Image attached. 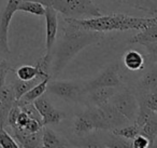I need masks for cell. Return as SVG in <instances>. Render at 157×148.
Listing matches in <instances>:
<instances>
[{"instance_id":"19","label":"cell","mask_w":157,"mask_h":148,"mask_svg":"<svg viewBox=\"0 0 157 148\" xmlns=\"http://www.w3.org/2000/svg\"><path fill=\"white\" fill-rule=\"evenodd\" d=\"M112 134L115 135V136H121V137H124L126 139H131L135 138L137 135L140 134L139 132V128L136 125L135 123L132 124H126L124 126H121V128H116V129H113L111 131Z\"/></svg>"},{"instance_id":"11","label":"cell","mask_w":157,"mask_h":148,"mask_svg":"<svg viewBox=\"0 0 157 148\" xmlns=\"http://www.w3.org/2000/svg\"><path fill=\"white\" fill-rule=\"evenodd\" d=\"M116 87H98L87 91L88 100L92 103V106H102L109 103L110 98L117 92Z\"/></svg>"},{"instance_id":"29","label":"cell","mask_w":157,"mask_h":148,"mask_svg":"<svg viewBox=\"0 0 157 148\" xmlns=\"http://www.w3.org/2000/svg\"><path fill=\"white\" fill-rule=\"evenodd\" d=\"M42 123L40 121H37L35 119H29L28 122L26 123V125L24 126V130L28 133H35V132H38L42 129Z\"/></svg>"},{"instance_id":"18","label":"cell","mask_w":157,"mask_h":148,"mask_svg":"<svg viewBox=\"0 0 157 148\" xmlns=\"http://www.w3.org/2000/svg\"><path fill=\"white\" fill-rule=\"evenodd\" d=\"M51 78H44L42 79L41 81L37 83L36 85H33L29 91H27L24 95L22 96V100L27 101V102H33L37 97L41 96L42 94H44V92L46 91V85H48V82ZM20 100V98H18Z\"/></svg>"},{"instance_id":"5","label":"cell","mask_w":157,"mask_h":148,"mask_svg":"<svg viewBox=\"0 0 157 148\" xmlns=\"http://www.w3.org/2000/svg\"><path fill=\"white\" fill-rule=\"evenodd\" d=\"M46 90L58 97L72 102H78L85 94L84 84H78L74 81H52L50 79Z\"/></svg>"},{"instance_id":"17","label":"cell","mask_w":157,"mask_h":148,"mask_svg":"<svg viewBox=\"0 0 157 148\" xmlns=\"http://www.w3.org/2000/svg\"><path fill=\"white\" fill-rule=\"evenodd\" d=\"M17 11L27 12V13L37 16H43L45 13V7L42 3L33 1V0H22L18 5Z\"/></svg>"},{"instance_id":"27","label":"cell","mask_w":157,"mask_h":148,"mask_svg":"<svg viewBox=\"0 0 157 148\" xmlns=\"http://www.w3.org/2000/svg\"><path fill=\"white\" fill-rule=\"evenodd\" d=\"M115 136V135H114ZM107 147H127V148H132L131 146V141L126 139L124 137L115 136L114 139H111L109 143L105 144Z\"/></svg>"},{"instance_id":"9","label":"cell","mask_w":157,"mask_h":148,"mask_svg":"<svg viewBox=\"0 0 157 148\" xmlns=\"http://www.w3.org/2000/svg\"><path fill=\"white\" fill-rule=\"evenodd\" d=\"M45 53H51L55 46L58 33V15L51 7H45Z\"/></svg>"},{"instance_id":"22","label":"cell","mask_w":157,"mask_h":148,"mask_svg":"<svg viewBox=\"0 0 157 148\" xmlns=\"http://www.w3.org/2000/svg\"><path fill=\"white\" fill-rule=\"evenodd\" d=\"M138 103L157 113V91L142 92L141 101H138Z\"/></svg>"},{"instance_id":"26","label":"cell","mask_w":157,"mask_h":148,"mask_svg":"<svg viewBox=\"0 0 157 148\" xmlns=\"http://www.w3.org/2000/svg\"><path fill=\"white\" fill-rule=\"evenodd\" d=\"M12 70V67L7 60L0 59V88L3 84H6V79L10 72Z\"/></svg>"},{"instance_id":"23","label":"cell","mask_w":157,"mask_h":148,"mask_svg":"<svg viewBox=\"0 0 157 148\" xmlns=\"http://www.w3.org/2000/svg\"><path fill=\"white\" fill-rule=\"evenodd\" d=\"M16 76L21 80H31V79L38 77V70L35 66L31 65H23L15 70ZM42 80V79H41Z\"/></svg>"},{"instance_id":"4","label":"cell","mask_w":157,"mask_h":148,"mask_svg":"<svg viewBox=\"0 0 157 148\" xmlns=\"http://www.w3.org/2000/svg\"><path fill=\"white\" fill-rule=\"evenodd\" d=\"M109 103H111L130 123L135 122L139 109V103L137 96L128 88L117 90V92L110 98Z\"/></svg>"},{"instance_id":"8","label":"cell","mask_w":157,"mask_h":148,"mask_svg":"<svg viewBox=\"0 0 157 148\" xmlns=\"http://www.w3.org/2000/svg\"><path fill=\"white\" fill-rule=\"evenodd\" d=\"M129 43L140 44L146 48L152 57L153 62H156L157 57V24H154L150 27L141 29L137 35H135L130 40Z\"/></svg>"},{"instance_id":"14","label":"cell","mask_w":157,"mask_h":148,"mask_svg":"<svg viewBox=\"0 0 157 148\" xmlns=\"http://www.w3.org/2000/svg\"><path fill=\"white\" fill-rule=\"evenodd\" d=\"M123 63L125 67L132 72H137L143 68L144 57L140 52L136 50H129L123 56Z\"/></svg>"},{"instance_id":"2","label":"cell","mask_w":157,"mask_h":148,"mask_svg":"<svg viewBox=\"0 0 157 148\" xmlns=\"http://www.w3.org/2000/svg\"><path fill=\"white\" fill-rule=\"evenodd\" d=\"M74 25L88 31L109 33V31H141L146 27L157 24L155 15L152 18H137L122 13H113L109 15H100L97 18L75 20L69 18Z\"/></svg>"},{"instance_id":"13","label":"cell","mask_w":157,"mask_h":148,"mask_svg":"<svg viewBox=\"0 0 157 148\" xmlns=\"http://www.w3.org/2000/svg\"><path fill=\"white\" fill-rule=\"evenodd\" d=\"M73 131L76 135H83L95 131L94 124H93L92 120H90L88 113H86V110L76 115L73 122Z\"/></svg>"},{"instance_id":"6","label":"cell","mask_w":157,"mask_h":148,"mask_svg":"<svg viewBox=\"0 0 157 148\" xmlns=\"http://www.w3.org/2000/svg\"><path fill=\"white\" fill-rule=\"evenodd\" d=\"M123 84L122 76L120 72V66L118 64L114 63L108 66L105 69H103L98 76L88 83L84 84L85 93L87 91L98 87H116L121 88Z\"/></svg>"},{"instance_id":"7","label":"cell","mask_w":157,"mask_h":148,"mask_svg":"<svg viewBox=\"0 0 157 148\" xmlns=\"http://www.w3.org/2000/svg\"><path fill=\"white\" fill-rule=\"evenodd\" d=\"M22 0H8L6 8L0 14V51L9 54V27L14 13L17 11L18 5Z\"/></svg>"},{"instance_id":"1","label":"cell","mask_w":157,"mask_h":148,"mask_svg":"<svg viewBox=\"0 0 157 148\" xmlns=\"http://www.w3.org/2000/svg\"><path fill=\"white\" fill-rule=\"evenodd\" d=\"M57 43L54 53H52L51 74L58 75L63 70L68 63L84 48L97 44L105 38V34L88 31L74 25L69 18H63L58 21Z\"/></svg>"},{"instance_id":"20","label":"cell","mask_w":157,"mask_h":148,"mask_svg":"<svg viewBox=\"0 0 157 148\" xmlns=\"http://www.w3.org/2000/svg\"><path fill=\"white\" fill-rule=\"evenodd\" d=\"M142 92H151V91H157V75L156 70L152 69L142 77L140 81Z\"/></svg>"},{"instance_id":"21","label":"cell","mask_w":157,"mask_h":148,"mask_svg":"<svg viewBox=\"0 0 157 148\" xmlns=\"http://www.w3.org/2000/svg\"><path fill=\"white\" fill-rule=\"evenodd\" d=\"M33 103L36 108H37V110L39 111V113L41 115L42 118L48 116V113H51L55 109V107L52 105V103L48 100V96L43 95V94H42L41 96H39V97L36 98Z\"/></svg>"},{"instance_id":"3","label":"cell","mask_w":157,"mask_h":148,"mask_svg":"<svg viewBox=\"0 0 157 148\" xmlns=\"http://www.w3.org/2000/svg\"><path fill=\"white\" fill-rule=\"evenodd\" d=\"M44 7H51L65 18L83 20L102 15V11L94 0H33Z\"/></svg>"},{"instance_id":"31","label":"cell","mask_w":157,"mask_h":148,"mask_svg":"<svg viewBox=\"0 0 157 148\" xmlns=\"http://www.w3.org/2000/svg\"><path fill=\"white\" fill-rule=\"evenodd\" d=\"M1 110H2V105H1V102H0V113H1Z\"/></svg>"},{"instance_id":"10","label":"cell","mask_w":157,"mask_h":148,"mask_svg":"<svg viewBox=\"0 0 157 148\" xmlns=\"http://www.w3.org/2000/svg\"><path fill=\"white\" fill-rule=\"evenodd\" d=\"M0 102L2 105V110L0 113V128H5L8 113L16 102L11 84H3L0 88Z\"/></svg>"},{"instance_id":"24","label":"cell","mask_w":157,"mask_h":148,"mask_svg":"<svg viewBox=\"0 0 157 148\" xmlns=\"http://www.w3.org/2000/svg\"><path fill=\"white\" fill-rule=\"evenodd\" d=\"M66 118V113L61 110L55 108L51 113L42 118V125H51V124H58Z\"/></svg>"},{"instance_id":"12","label":"cell","mask_w":157,"mask_h":148,"mask_svg":"<svg viewBox=\"0 0 157 148\" xmlns=\"http://www.w3.org/2000/svg\"><path fill=\"white\" fill-rule=\"evenodd\" d=\"M42 147L46 148H60V147H70V144L63 137L59 136L48 125L42 126Z\"/></svg>"},{"instance_id":"28","label":"cell","mask_w":157,"mask_h":148,"mask_svg":"<svg viewBox=\"0 0 157 148\" xmlns=\"http://www.w3.org/2000/svg\"><path fill=\"white\" fill-rule=\"evenodd\" d=\"M131 146L132 148H147L150 147V142L145 136L139 134L133 139H131Z\"/></svg>"},{"instance_id":"15","label":"cell","mask_w":157,"mask_h":148,"mask_svg":"<svg viewBox=\"0 0 157 148\" xmlns=\"http://www.w3.org/2000/svg\"><path fill=\"white\" fill-rule=\"evenodd\" d=\"M139 132L148 139L150 147H154L157 138V113L152 116L141 128H139Z\"/></svg>"},{"instance_id":"25","label":"cell","mask_w":157,"mask_h":148,"mask_svg":"<svg viewBox=\"0 0 157 148\" xmlns=\"http://www.w3.org/2000/svg\"><path fill=\"white\" fill-rule=\"evenodd\" d=\"M0 146L3 148H18V144L5 128H0Z\"/></svg>"},{"instance_id":"16","label":"cell","mask_w":157,"mask_h":148,"mask_svg":"<svg viewBox=\"0 0 157 148\" xmlns=\"http://www.w3.org/2000/svg\"><path fill=\"white\" fill-rule=\"evenodd\" d=\"M39 81H41V79L39 77H36V78L31 79V80H21V79H16L13 82L11 83L12 89H13L14 95H15V98L18 100L21 98L27 91L31 89L33 85L37 84Z\"/></svg>"},{"instance_id":"30","label":"cell","mask_w":157,"mask_h":148,"mask_svg":"<svg viewBox=\"0 0 157 148\" xmlns=\"http://www.w3.org/2000/svg\"><path fill=\"white\" fill-rule=\"evenodd\" d=\"M29 119H30V118H29L24 111L21 110L17 116V119H16V126H18V128H24Z\"/></svg>"}]
</instances>
